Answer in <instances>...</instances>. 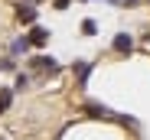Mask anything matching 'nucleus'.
I'll list each match as a JSON object with an SVG mask.
<instances>
[{
	"mask_svg": "<svg viewBox=\"0 0 150 140\" xmlns=\"http://www.w3.org/2000/svg\"><path fill=\"white\" fill-rule=\"evenodd\" d=\"M85 111L91 114V117H105V121H124L121 114H114V111H108L105 104H98V101H88V104H85ZM124 124H131V121H124Z\"/></svg>",
	"mask_w": 150,
	"mask_h": 140,
	"instance_id": "nucleus-1",
	"label": "nucleus"
},
{
	"mask_svg": "<svg viewBox=\"0 0 150 140\" xmlns=\"http://www.w3.org/2000/svg\"><path fill=\"white\" fill-rule=\"evenodd\" d=\"M30 65H33V68H42V72H52V75L59 72V62H56V59H46V56H33Z\"/></svg>",
	"mask_w": 150,
	"mask_h": 140,
	"instance_id": "nucleus-2",
	"label": "nucleus"
},
{
	"mask_svg": "<svg viewBox=\"0 0 150 140\" xmlns=\"http://www.w3.org/2000/svg\"><path fill=\"white\" fill-rule=\"evenodd\" d=\"M111 46H114V52H131V49H134V39H131L127 33H117Z\"/></svg>",
	"mask_w": 150,
	"mask_h": 140,
	"instance_id": "nucleus-3",
	"label": "nucleus"
},
{
	"mask_svg": "<svg viewBox=\"0 0 150 140\" xmlns=\"http://www.w3.org/2000/svg\"><path fill=\"white\" fill-rule=\"evenodd\" d=\"M72 72H75V82L85 85L88 75H91V62H75V65H72Z\"/></svg>",
	"mask_w": 150,
	"mask_h": 140,
	"instance_id": "nucleus-4",
	"label": "nucleus"
},
{
	"mask_svg": "<svg viewBox=\"0 0 150 140\" xmlns=\"http://www.w3.org/2000/svg\"><path fill=\"white\" fill-rule=\"evenodd\" d=\"M26 39H30V46H46V42H49V30H42V26H33Z\"/></svg>",
	"mask_w": 150,
	"mask_h": 140,
	"instance_id": "nucleus-5",
	"label": "nucleus"
},
{
	"mask_svg": "<svg viewBox=\"0 0 150 140\" xmlns=\"http://www.w3.org/2000/svg\"><path fill=\"white\" fill-rule=\"evenodd\" d=\"M16 16H20V23H33V20H36V7L20 4V7H16Z\"/></svg>",
	"mask_w": 150,
	"mask_h": 140,
	"instance_id": "nucleus-6",
	"label": "nucleus"
},
{
	"mask_svg": "<svg viewBox=\"0 0 150 140\" xmlns=\"http://www.w3.org/2000/svg\"><path fill=\"white\" fill-rule=\"evenodd\" d=\"M23 52H30V39L26 36H20V39L10 42V56H23Z\"/></svg>",
	"mask_w": 150,
	"mask_h": 140,
	"instance_id": "nucleus-7",
	"label": "nucleus"
},
{
	"mask_svg": "<svg viewBox=\"0 0 150 140\" xmlns=\"http://www.w3.org/2000/svg\"><path fill=\"white\" fill-rule=\"evenodd\" d=\"M10 101H13V91H10V88H0V114L10 108Z\"/></svg>",
	"mask_w": 150,
	"mask_h": 140,
	"instance_id": "nucleus-8",
	"label": "nucleus"
},
{
	"mask_svg": "<svg viewBox=\"0 0 150 140\" xmlns=\"http://www.w3.org/2000/svg\"><path fill=\"white\" fill-rule=\"evenodd\" d=\"M82 33H85V36H95V33H98L95 20H82Z\"/></svg>",
	"mask_w": 150,
	"mask_h": 140,
	"instance_id": "nucleus-9",
	"label": "nucleus"
},
{
	"mask_svg": "<svg viewBox=\"0 0 150 140\" xmlns=\"http://www.w3.org/2000/svg\"><path fill=\"white\" fill-rule=\"evenodd\" d=\"M20 88H30V75H23V72L16 75V91H20Z\"/></svg>",
	"mask_w": 150,
	"mask_h": 140,
	"instance_id": "nucleus-10",
	"label": "nucleus"
},
{
	"mask_svg": "<svg viewBox=\"0 0 150 140\" xmlns=\"http://www.w3.org/2000/svg\"><path fill=\"white\" fill-rule=\"evenodd\" d=\"M13 65H16L13 59H4V62H0V68H4V72H13Z\"/></svg>",
	"mask_w": 150,
	"mask_h": 140,
	"instance_id": "nucleus-11",
	"label": "nucleus"
},
{
	"mask_svg": "<svg viewBox=\"0 0 150 140\" xmlns=\"http://www.w3.org/2000/svg\"><path fill=\"white\" fill-rule=\"evenodd\" d=\"M69 4H72V0H56V10H65Z\"/></svg>",
	"mask_w": 150,
	"mask_h": 140,
	"instance_id": "nucleus-12",
	"label": "nucleus"
}]
</instances>
